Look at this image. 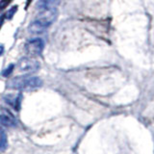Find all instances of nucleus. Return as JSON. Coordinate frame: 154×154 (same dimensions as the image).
<instances>
[{
  "label": "nucleus",
  "instance_id": "nucleus-1",
  "mask_svg": "<svg viewBox=\"0 0 154 154\" xmlns=\"http://www.w3.org/2000/svg\"><path fill=\"white\" fill-rule=\"evenodd\" d=\"M57 16V11L55 9H49L42 11L41 17L35 19L33 22H31L28 26V30L32 34H41L45 29L50 26L52 22L55 20Z\"/></svg>",
  "mask_w": 154,
  "mask_h": 154
},
{
  "label": "nucleus",
  "instance_id": "nucleus-2",
  "mask_svg": "<svg viewBox=\"0 0 154 154\" xmlns=\"http://www.w3.org/2000/svg\"><path fill=\"white\" fill-rule=\"evenodd\" d=\"M42 86V80L38 77H29V76H18L12 79L9 82L8 87L14 90L19 91H31Z\"/></svg>",
  "mask_w": 154,
  "mask_h": 154
},
{
  "label": "nucleus",
  "instance_id": "nucleus-3",
  "mask_svg": "<svg viewBox=\"0 0 154 154\" xmlns=\"http://www.w3.org/2000/svg\"><path fill=\"white\" fill-rule=\"evenodd\" d=\"M43 47H45L43 41L40 38H36L26 42L25 51L30 56H38L42 52Z\"/></svg>",
  "mask_w": 154,
  "mask_h": 154
},
{
  "label": "nucleus",
  "instance_id": "nucleus-4",
  "mask_svg": "<svg viewBox=\"0 0 154 154\" xmlns=\"http://www.w3.org/2000/svg\"><path fill=\"white\" fill-rule=\"evenodd\" d=\"M18 69L22 72H34L40 67L38 62L32 58H22L18 62Z\"/></svg>",
  "mask_w": 154,
  "mask_h": 154
},
{
  "label": "nucleus",
  "instance_id": "nucleus-5",
  "mask_svg": "<svg viewBox=\"0 0 154 154\" xmlns=\"http://www.w3.org/2000/svg\"><path fill=\"white\" fill-rule=\"evenodd\" d=\"M0 123L6 127H14L17 125V119L8 110H4L0 114Z\"/></svg>",
  "mask_w": 154,
  "mask_h": 154
},
{
  "label": "nucleus",
  "instance_id": "nucleus-6",
  "mask_svg": "<svg viewBox=\"0 0 154 154\" xmlns=\"http://www.w3.org/2000/svg\"><path fill=\"white\" fill-rule=\"evenodd\" d=\"M5 102L9 104L10 106L16 110L19 111L20 110V106H21V100H22V94H8L4 97Z\"/></svg>",
  "mask_w": 154,
  "mask_h": 154
},
{
  "label": "nucleus",
  "instance_id": "nucleus-7",
  "mask_svg": "<svg viewBox=\"0 0 154 154\" xmlns=\"http://www.w3.org/2000/svg\"><path fill=\"white\" fill-rule=\"evenodd\" d=\"M55 0H38L37 3V8L40 11H45V10H49L53 8V4H54Z\"/></svg>",
  "mask_w": 154,
  "mask_h": 154
},
{
  "label": "nucleus",
  "instance_id": "nucleus-8",
  "mask_svg": "<svg viewBox=\"0 0 154 154\" xmlns=\"http://www.w3.org/2000/svg\"><path fill=\"white\" fill-rule=\"evenodd\" d=\"M8 146V139L6 132L0 128V151H4Z\"/></svg>",
  "mask_w": 154,
  "mask_h": 154
},
{
  "label": "nucleus",
  "instance_id": "nucleus-9",
  "mask_svg": "<svg viewBox=\"0 0 154 154\" xmlns=\"http://www.w3.org/2000/svg\"><path fill=\"white\" fill-rule=\"evenodd\" d=\"M17 11V6H14V7H12V8L10 9L9 11L7 12V14H6V18H7V19H12L13 17H14V14H16Z\"/></svg>",
  "mask_w": 154,
  "mask_h": 154
},
{
  "label": "nucleus",
  "instance_id": "nucleus-10",
  "mask_svg": "<svg viewBox=\"0 0 154 154\" xmlns=\"http://www.w3.org/2000/svg\"><path fill=\"white\" fill-rule=\"evenodd\" d=\"M14 65H10L6 69H4L3 72H2V75L4 77H8L10 74H12V72L14 71Z\"/></svg>",
  "mask_w": 154,
  "mask_h": 154
},
{
  "label": "nucleus",
  "instance_id": "nucleus-11",
  "mask_svg": "<svg viewBox=\"0 0 154 154\" xmlns=\"http://www.w3.org/2000/svg\"><path fill=\"white\" fill-rule=\"evenodd\" d=\"M3 52H4V46L3 45H0V56L3 54Z\"/></svg>",
  "mask_w": 154,
  "mask_h": 154
},
{
  "label": "nucleus",
  "instance_id": "nucleus-12",
  "mask_svg": "<svg viewBox=\"0 0 154 154\" xmlns=\"http://www.w3.org/2000/svg\"><path fill=\"white\" fill-rule=\"evenodd\" d=\"M30 2H32V0H27V3H26V5H27V7L29 6V4H30Z\"/></svg>",
  "mask_w": 154,
  "mask_h": 154
}]
</instances>
